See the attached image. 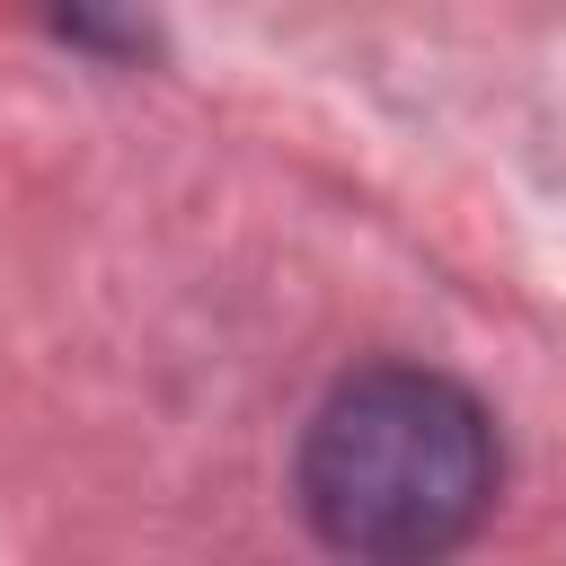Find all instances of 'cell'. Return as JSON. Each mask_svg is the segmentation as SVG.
<instances>
[{"instance_id": "cell-1", "label": "cell", "mask_w": 566, "mask_h": 566, "mask_svg": "<svg viewBox=\"0 0 566 566\" xmlns=\"http://www.w3.org/2000/svg\"><path fill=\"white\" fill-rule=\"evenodd\" d=\"M292 486L336 557H442L495 504V424L460 380L371 363L318 398Z\"/></svg>"}]
</instances>
